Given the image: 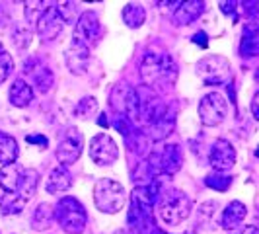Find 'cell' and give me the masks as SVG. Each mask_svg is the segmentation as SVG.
<instances>
[{"label":"cell","mask_w":259,"mask_h":234,"mask_svg":"<svg viewBox=\"0 0 259 234\" xmlns=\"http://www.w3.org/2000/svg\"><path fill=\"white\" fill-rule=\"evenodd\" d=\"M158 191V182H150V185H139L131 193L129 205V226L133 234H146L152 226V209H154Z\"/></svg>","instance_id":"obj_1"},{"label":"cell","mask_w":259,"mask_h":234,"mask_svg":"<svg viewBox=\"0 0 259 234\" xmlns=\"http://www.w3.org/2000/svg\"><path fill=\"white\" fill-rule=\"evenodd\" d=\"M178 65L168 53H146L141 63V78L148 88L166 90L178 80Z\"/></svg>","instance_id":"obj_2"},{"label":"cell","mask_w":259,"mask_h":234,"mask_svg":"<svg viewBox=\"0 0 259 234\" xmlns=\"http://www.w3.org/2000/svg\"><path fill=\"white\" fill-rule=\"evenodd\" d=\"M55 219L59 221L61 228L66 234H82L86 224H88L86 209L72 195H66V197L59 199V203L55 207Z\"/></svg>","instance_id":"obj_3"},{"label":"cell","mask_w":259,"mask_h":234,"mask_svg":"<svg viewBox=\"0 0 259 234\" xmlns=\"http://www.w3.org/2000/svg\"><path fill=\"white\" fill-rule=\"evenodd\" d=\"M191 199L180 189H171L168 193H162L158 201V217L166 226H176L183 222L191 215Z\"/></svg>","instance_id":"obj_4"},{"label":"cell","mask_w":259,"mask_h":234,"mask_svg":"<svg viewBox=\"0 0 259 234\" xmlns=\"http://www.w3.org/2000/svg\"><path fill=\"white\" fill-rule=\"evenodd\" d=\"M127 201V191L123 187V183L111 178L98 180L94 185V203L105 215H115L119 213Z\"/></svg>","instance_id":"obj_5"},{"label":"cell","mask_w":259,"mask_h":234,"mask_svg":"<svg viewBox=\"0 0 259 234\" xmlns=\"http://www.w3.org/2000/svg\"><path fill=\"white\" fill-rule=\"evenodd\" d=\"M102 35V24H100V16L94 12V10H86V12L80 14V18L76 20V26L72 31V43L74 47H82V49H88L98 45Z\"/></svg>","instance_id":"obj_6"},{"label":"cell","mask_w":259,"mask_h":234,"mask_svg":"<svg viewBox=\"0 0 259 234\" xmlns=\"http://www.w3.org/2000/svg\"><path fill=\"white\" fill-rule=\"evenodd\" d=\"M195 70L207 84H222L230 76V61L222 55H208L195 65Z\"/></svg>","instance_id":"obj_7"},{"label":"cell","mask_w":259,"mask_h":234,"mask_svg":"<svg viewBox=\"0 0 259 234\" xmlns=\"http://www.w3.org/2000/svg\"><path fill=\"white\" fill-rule=\"evenodd\" d=\"M228 115V102L226 98L219 94V92H210L207 94L201 104H199V117H201V123L207 125V127H217L221 125L222 121Z\"/></svg>","instance_id":"obj_8"},{"label":"cell","mask_w":259,"mask_h":234,"mask_svg":"<svg viewBox=\"0 0 259 234\" xmlns=\"http://www.w3.org/2000/svg\"><path fill=\"white\" fill-rule=\"evenodd\" d=\"M88 152H90V158L94 160V164H98V166H111V164H115L117 158H119V146L111 139V135L100 133V135H96L90 141Z\"/></svg>","instance_id":"obj_9"},{"label":"cell","mask_w":259,"mask_h":234,"mask_svg":"<svg viewBox=\"0 0 259 234\" xmlns=\"http://www.w3.org/2000/svg\"><path fill=\"white\" fill-rule=\"evenodd\" d=\"M84 148V137L78 127H68L61 139V143L57 146V160L61 162V166H70L74 164Z\"/></svg>","instance_id":"obj_10"},{"label":"cell","mask_w":259,"mask_h":234,"mask_svg":"<svg viewBox=\"0 0 259 234\" xmlns=\"http://www.w3.org/2000/svg\"><path fill=\"white\" fill-rule=\"evenodd\" d=\"M63 18L57 10V4H45V8L35 20V31L43 41H53L61 31H63Z\"/></svg>","instance_id":"obj_11"},{"label":"cell","mask_w":259,"mask_h":234,"mask_svg":"<svg viewBox=\"0 0 259 234\" xmlns=\"http://www.w3.org/2000/svg\"><path fill=\"white\" fill-rule=\"evenodd\" d=\"M208 164L214 172H228L236 164V148L226 139H217L208 150Z\"/></svg>","instance_id":"obj_12"},{"label":"cell","mask_w":259,"mask_h":234,"mask_svg":"<svg viewBox=\"0 0 259 234\" xmlns=\"http://www.w3.org/2000/svg\"><path fill=\"white\" fill-rule=\"evenodd\" d=\"M183 166V150L180 144H166L162 154H160V160H158V168L162 174L166 176H174L178 174Z\"/></svg>","instance_id":"obj_13"},{"label":"cell","mask_w":259,"mask_h":234,"mask_svg":"<svg viewBox=\"0 0 259 234\" xmlns=\"http://www.w3.org/2000/svg\"><path fill=\"white\" fill-rule=\"evenodd\" d=\"M205 12V2L203 0H189V2H180L176 12H174V24L176 26H189L193 24L201 14Z\"/></svg>","instance_id":"obj_14"},{"label":"cell","mask_w":259,"mask_h":234,"mask_svg":"<svg viewBox=\"0 0 259 234\" xmlns=\"http://www.w3.org/2000/svg\"><path fill=\"white\" fill-rule=\"evenodd\" d=\"M24 178V168L18 164H6L0 168V189L4 193H18Z\"/></svg>","instance_id":"obj_15"},{"label":"cell","mask_w":259,"mask_h":234,"mask_svg":"<svg viewBox=\"0 0 259 234\" xmlns=\"http://www.w3.org/2000/svg\"><path fill=\"white\" fill-rule=\"evenodd\" d=\"M66 66H68V70L72 72V74H84L86 72V68H88V61H90V51L88 49H82V47H74V45H70L68 49H66Z\"/></svg>","instance_id":"obj_16"},{"label":"cell","mask_w":259,"mask_h":234,"mask_svg":"<svg viewBox=\"0 0 259 234\" xmlns=\"http://www.w3.org/2000/svg\"><path fill=\"white\" fill-rule=\"evenodd\" d=\"M247 209L242 201H232L228 203L224 213H222V228L226 230H236L238 226H242V222L246 219Z\"/></svg>","instance_id":"obj_17"},{"label":"cell","mask_w":259,"mask_h":234,"mask_svg":"<svg viewBox=\"0 0 259 234\" xmlns=\"http://www.w3.org/2000/svg\"><path fill=\"white\" fill-rule=\"evenodd\" d=\"M45 187H47L49 193H63V191H68V189L72 187V176H70V172H68L65 166L53 168L51 174H49V178H47Z\"/></svg>","instance_id":"obj_18"},{"label":"cell","mask_w":259,"mask_h":234,"mask_svg":"<svg viewBox=\"0 0 259 234\" xmlns=\"http://www.w3.org/2000/svg\"><path fill=\"white\" fill-rule=\"evenodd\" d=\"M27 68H29V74H31V78H33V82H35V86H37V90L41 94H47L51 90L53 84H55V74H53V70L49 66L39 65L35 61H31V63H27Z\"/></svg>","instance_id":"obj_19"},{"label":"cell","mask_w":259,"mask_h":234,"mask_svg":"<svg viewBox=\"0 0 259 234\" xmlns=\"http://www.w3.org/2000/svg\"><path fill=\"white\" fill-rule=\"evenodd\" d=\"M8 100L14 107H26V105L31 104L33 100V88L27 84L26 80L18 78L14 80V84L10 86V92H8Z\"/></svg>","instance_id":"obj_20"},{"label":"cell","mask_w":259,"mask_h":234,"mask_svg":"<svg viewBox=\"0 0 259 234\" xmlns=\"http://www.w3.org/2000/svg\"><path fill=\"white\" fill-rule=\"evenodd\" d=\"M259 49V31L255 22H247L244 26V33H242V45H240V53L242 57H255Z\"/></svg>","instance_id":"obj_21"},{"label":"cell","mask_w":259,"mask_h":234,"mask_svg":"<svg viewBox=\"0 0 259 234\" xmlns=\"http://www.w3.org/2000/svg\"><path fill=\"white\" fill-rule=\"evenodd\" d=\"M18 154H20V150H18L16 139H14L12 135L0 131V164H4V166L6 164H14Z\"/></svg>","instance_id":"obj_22"},{"label":"cell","mask_w":259,"mask_h":234,"mask_svg":"<svg viewBox=\"0 0 259 234\" xmlns=\"http://www.w3.org/2000/svg\"><path fill=\"white\" fill-rule=\"evenodd\" d=\"M55 221V207L51 203H41L37 209L33 211V219H31V226L35 230H47Z\"/></svg>","instance_id":"obj_23"},{"label":"cell","mask_w":259,"mask_h":234,"mask_svg":"<svg viewBox=\"0 0 259 234\" xmlns=\"http://www.w3.org/2000/svg\"><path fill=\"white\" fill-rule=\"evenodd\" d=\"M39 183V172L33 168H26L24 170V178H22V185L18 189V195L24 199V201H29L33 195H35V189H37Z\"/></svg>","instance_id":"obj_24"},{"label":"cell","mask_w":259,"mask_h":234,"mask_svg":"<svg viewBox=\"0 0 259 234\" xmlns=\"http://www.w3.org/2000/svg\"><path fill=\"white\" fill-rule=\"evenodd\" d=\"M144 20H146V10H144L141 4L129 2V4L123 8V22L129 27H133V29L143 26Z\"/></svg>","instance_id":"obj_25"},{"label":"cell","mask_w":259,"mask_h":234,"mask_svg":"<svg viewBox=\"0 0 259 234\" xmlns=\"http://www.w3.org/2000/svg\"><path fill=\"white\" fill-rule=\"evenodd\" d=\"M27 203L18 193H2L0 195V211L2 215H18Z\"/></svg>","instance_id":"obj_26"},{"label":"cell","mask_w":259,"mask_h":234,"mask_svg":"<svg viewBox=\"0 0 259 234\" xmlns=\"http://www.w3.org/2000/svg\"><path fill=\"white\" fill-rule=\"evenodd\" d=\"M232 176H228L226 172H212L205 178V185L210 189H217V191H226L230 185H232Z\"/></svg>","instance_id":"obj_27"},{"label":"cell","mask_w":259,"mask_h":234,"mask_svg":"<svg viewBox=\"0 0 259 234\" xmlns=\"http://www.w3.org/2000/svg\"><path fill=\"white\" fill-rule=\"evenodd\" d=\"M96 113H98V100L94 96L82 98L76 104V107H74V115L80 117V119H88V117L96 115Z\"/></svg>","instance_id":"obj_28"},{"label":"cell","mask_w":259,"mask_h":234,"mask_svg":"<svg viewBox=\"0 0 259 234\" xmlns=\"http://www.w3.org/2000/svg\"><path fill=\"white\" fill-rule=\"evenodd\" d=\"M12 41L18 49H26L31 43V29L24 24H16L12 27Z\"/></svg>","instance_id":"obj_29"},{"label":"cell","mask_w":259,"mask_h":234,"mask_svg":"<svg viewBox=\"0 0 259 234\" xmlns=\"http://www.w3.org/2000/svg\"><path fill=\"white\" fill-rule=\"evenodd\" d=\"M12 72H14V59L10 57L8 51H2L0 53V84L6 82Z\"/></svg>","instance_id":"obj_30"},{"label":"cell","mask_w":259,"mask_h":234,"mask_svg":"<svg viewBox=\"0 0 259 234\" xmlns=\"http://www.w3.org/2000/svg\"><path fill=\"white\" fill-rule=\"evenodd\" d=\"M26 141L27 143H37V144H41L43 148H47V139L43 137V135H29V137H26Z\"/></svg>","instance_id":"obj_31"},{"label":"cell","mask_w":259,"mask_h":234,"mask_svg":"<svg viewBox=\"0 0 259 234\" xmlns=\"http://www.w3.org/2000/svg\"><path fill=\"white\" fill-rule=\"evenodd\" d=\"M193 41H195V43H199L201 47H207V33H205V31H199V33H195Z\"/></svg>","instance_id":"obj_32"},{"label":"cell","mask_w":259,"mask_h":234,"mask_svg":"<svg viewBox=\"0 0 259 234\" xmlns=\"http://www.w3.org/2000/svg\"><path fill=\"white\" fill-rule=\"evenodd\" d=\"M234 6H236V2H221V10L224 14H230L234 18Z\"/></svg>","instance_id":"obj_33"},{"label":"cell","mask_w":259,"mask_h":234,"mask_svg":"<svg viewBox=\"0 0 259 234\" xmlns=\"http://www.w3.org/2000/svg\"><path fill=\"white\" fill-rule=\"evenodd\" d=\"M242 234H259V230L255 224H247V226H244V232Z\"/></svg>","instance_id":"obj_34"},{"label":"cell","mask_w":259,"mask_h":234,"mask_svg":"<svg viewBox=\"0 0 259 234\" xmlns=\"http://www.w3.org/2000/svg\"><path fill=\"white\" fill-rule=\"evenodd\" d=\"M251 113H253V117L257 119L259 113H257V96H253V100H251Z\"/></svg>","instance_id":"obj_35"},{"label":"cell","mask_w":259,"mask_h":234,"mask_svg":"<svg viewBox=\"0 0 259 234\" xmlns=\"http://www.w3.org/2000/svg\"><path fill=\"white\" fill-rule=\"evenodd\" d=\"M100 117H102V119H98V123H100V125H104V127H105V125H107V119H105V115H100Z\"/></svg>","instance_id":"obj_36"},{"label":"cell","mask_w":259,"mask_h":234,"mask_svg":"<svg viewBox=\"0 0 259 234\" xmlns=\"http://www.w3.org/2000/svg\"><path fill=\"white\" fill-rule=\"evenodd\" d=\"M115 234H127V232H125V230H117Z\"/></svg>","instance_id":"obj_37"}]
</instances>
